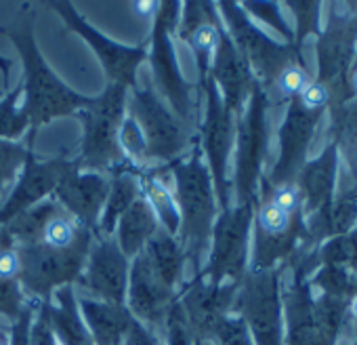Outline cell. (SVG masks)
Wrapping results in <instances>:
<instances>
[{
	"instance_id": "cell-1",
	"label": "cell",
	"mask_w": 357,
	"mask_h": 345,
	"mask_svg": "<svg viewBox=\"0 0 357 345\" xmlns=\"http://www.w3.org/2000/svg\"><path fill=\"white\" fill-rule=\"evenodd\" d=\"M28 5L22 9L13 26L5 28L7 36L13 41L15 49L22 55L26 85H24V112L30 120V143L36 137V131L49 124L55 118L80 114L93 101L63 85L57 74L45 61L36 38H34V15L28 13Z\"/></svg>"
},
{
	"instance_id": "cell-2",
	"label": "cell",
	"mask_w": 357,
	"mask_h": 345,
	"mask_svg": "<svg viewBox=\"0 0 357 345\" xmlns=\"http://www.w3.org/2000/svg\"><path fill=\"white\" fill-rule=\"evenodd\" d=\"M168 172L174 182V200L178 215H181L176 240L198 276L202 272V261L208 253L213 230L219 217L215 184L200 147H194L190 158L183 156L181 160L172 162Z\"/></svg>"
},
{
	"instance_id": "cell-3",
	"label": "cell",
	"mask_w": 357,
	"mask_h": 345,
	"mask_svg": "<svg viewBox=\"0 0 357 345\" xmlns=\"http://www.w3.org/2000/svg\"><path fill=\"white\" fill-rule=\"evenodd\" d=\"M330 93L315 78L294 99L286 103V114L278 133V160L263 182L269 188L294 184L307 162L321 118L328 114Z\"/></svg>"
},
{
	"instance_id": "cell-4",
	"label": "cell",
	"mask_w": 357,
	"mask_h": 345,
	"mask_svg": "<svg viewBox=\"0 0 357 345\" xmlns=\"http://www.w3.org/2000/svg\"><path fill=\"white\" fill-rule=\"evenodd\" d=\"M128 91L130 87L109 82L107 89L99 97H93L91 105L78 114L84 126V135L82 154L76 162L82 170L114 172L116 168L126 164L118 135L126 116Z\"/></svg>"
},
{
	"instance_id": "cell-5",
	"label": "cell",
	"mask_w": 357,
	"mask_h": 345,
	"mask_svg": "<svg viewBox=\"0 0 357 345\" xmlns=\"http://www.w3.org/2000/svg\"><path fill=\"white\" fill-rule=\"evenodd\" d=\"M126 114L139 124L145 139L147 170L151 164L181 160L190 147V126L178 118L158 95L151 85L130 87L126 97Z\"/></svg>"
},
{
	"instance_id": "cell-6",
	"label": "cell",
	"mask_w": 357,
	"mask_h": 345,
	"mask_svg": "<svg viewBox=\"0 0 357 345\" xmlns=\"http://www.w3.org/2000/svg\"><path fill=\"white\" fill-rule=\"evenodd\" d=\"M95 234L80 228L76 240L66 249H53L45 242L15 247L20 255V284L43 301H51L61 286H72L82 276Z\"/></svg>"
},
{
	"instance_id": "cell-7",
	"label": "cell",
	"mask_w": 357,
	"mask_h": 345,
	"mask_svg": "<svg viewBox=\"0 0 357 345\" xmlns=\"http://www.w3.org/2000/svg\"><path fill=\"white\" fill-rule=\"evenodd\" d=\"M217 11L229 38L263 91H267L288 66L305 64L301 51H296L292 45L273 41L269 34L257 28L238 3H219Z\"/></svg>"
},
{
	"instance_id": "cell-8",
	"label": "cell",
	"mask_w": 357,
	"mask_h": 345,
	"mask_svg": "<svg viewBox=\"0 0 357 345\" xmlns=\"http://www.w3.org/2000/svg\"><path fill=\"white\" fill-rule=\"evenodd\" d=\"M178 15H181L178 3H160L153 17V30L147 38V57L151 66V78L155 82L153 89L164 103L188 124L194 118V101L172 45V32L176 30Z\"/></svg>"
},
{
	"instance_id": "cell-9",
	"label": "cell",
	"mask_w": 357,
	"mask_h": 345,
	"mask_svg": "<svg viewBox=\"0 0 357 345\" xmlns=\"http://www.w3.org/2000/svg\"><path fill=\"white\" fill-rule=\"evenodd\" d=\"M357 55V7H342L330 3V13L326 28L315 41L317 76L315 80L324 85L330 93V103L351 101V93L344 78Z\"/></svg>"
},
{
	"instance_id": "cell-10",
	"label": "cell",
	"mask_w": 357,
	"mask_h": 345,
	"mask_svg": "<svg viewBox=\"0 0 357 345\" xmlns=\"http://www.w3.org/2000/svg\"><path fill=\"white\" fill-rule=\"evenodd\" d=\"M269 101L265 91L255 85L240 118L236 131V172H234V190L236 205L257 203L259 186L263 179V164L267 158L269 124H267Z\"/></svg>"
},
{
	"instance_id": "cell-11",
	"label": "cell",
	"mask_w": 357,
	"mask_h": 345,
	"mask_svg": "<svg viewBox=\"0 0 357 345\" xmlns=\"http://www.w3.org/2000/svg\"><path fill=\"white\" fill-rule=\"evenodd\" d=\"M257 203H244L221 211L217 217L208 261L200 272L213 284H240L248 272V247Z\"/></svg>"
},
{
	"instance_id": "cell-12",
	"label": "cell",
	"mask_w": 357,
	"mask_h": 345,
	"mask_svg": "<svg viewBox=\"0 0 357 345\" xmlns=\"http://www.w3.org/2000/svg\"><path fill=\"white\" fill-rule=\"evenodd\" d=\"M234 307L255 345H284L282 270H248Z\"/></svg>"
},
{
	"instance_id": "cell-13",
	"label": "cell",
	"mask_w": 357,
	"mask_h": 345,
	"mask_svg": "<svg viewBox=\"0 0 357 345\" xmlns=\"http://www.w3.org/2000/svg\"><path fill=\"white\" fill-rule=\"evenodd\" d=\"M206 112L202 120V135H200V149L206 158V166L211 170V177L215 184V194L221 211L229 209V179H227V168H229V156L236 147V131H238V118L231 114L215 82L206 76L200 80Z\"/></svg>"
},
{
	"instance_id": "cell-14",
	"label": "cell",
	"mask_w": 357,
	"mask_h": 345,
	"mask_svg": "<svg viewBox=\"0 0 357 345\" xmlns=\"http://www.w3.org/2000/svg\"><path fill=\"white\" fill-rule=\"evenodd\" d=\"M51 9H55L63 22L78 32L97 53L107 80L112 85H124V87H135L137 85V70L141 66V61L147 57V41L141 43L139 47H124L118 45L114 41H109L105 34H101L99 30H95L78 11L72 3H66V0H51Z\"/></svg>"
},
{
	"instance_id": "cell-15",
	"label": "cell",
	"mask_w": 357,
	"mask_h": 345,
	"mask_svg": "<svg viewBox=\"0 0 357 345\" xmlns=\"http://www.w3.org/2000/svg\"><path fill=\"white\" fill-rule=\"evenodd\" d=\"M78 166V162H70L63 158L55 160H38L32 149L26 158V164L9 194V198L0 207V228L9 223L20 213L53 198L59 184Z\"/></svg>"
},
{
	"instance_id": "cell-16",
	"label": "cell",
	"mask_w": 357,
	"mask_h": 345,
	"mask_svg": "<svg viewBox=\"0 0 357 345\" xmlns=\"http://www.w3.org/2000/svg\"><path fill=\"white\" fill-rule=\"evenodd\" d=\"M240 284H213L198 274L183 291L181 305L196 341H215L217 328L236 305Z\"/></svg>"
},
{
	"instance_id": "cell-17",
	"label": "cell",
	"mask_w": 357,
	"mask_h": 345,
	"mask_svg": "<svg viewBox=\"0 0 357 345\" xmlns=\"http://www.w3.org/2000/svg\"><path fill=\"white\" fill-rule=\"evenodd\" d=\"M130 259L120 251L114 236H95L80 284L95 297L107 303L124 305L128 291Z\"/></svg>"
},
{
	"instance_id": "cell-18",
	"label": "cell",
	"mask_w": 357,
	"mask_h": 345,
	"mask_svg": "<svg viewBox=\"0 0 357 345\" xmlns=\"http://www.w3.org/2000/svg\"><path fill=\"white\" fill-rule=\"evenodd\" d=\"M311 272L305 257L294 263V276L288 291L282 295L286 316V343L288 345H336V341L324 330L317 311L315 297L311 293L307 274Z\"/></svg>"
},
{
	"instance_id": "cell-19",
	"label": "cell",
	"mask_w": 357,
	"mask_h": 345,
	"mask_svg": "<svg viewBox=\"0 0 357 345\" xmlns=\"http://www.w3.org/2000/svg\"><path fill=\"white\" fill-rule=\"evenodd\" d=\"M126 299L130 316L137 322L151 326L166 322L168 311L174 305V288L160 278L145 251L130 259Z\"/></svg>"
},
{
	"instance_id": "cell-20",
	"label": "cell",
	"mask_w": 357,
	"mask_h": 345,
	"mask_svg": "<svg viewBox=\"0 0 357 345\" xmlns=\"http://www.w3.org/2000/svg\"><path fill=\"white\" fill-rule=\"evenodd\" d=\"M109 192V177L105 172L82 170L76 166L59 184L53 198L55 203L80 226L95 234Z\"/></svg>"
},
{
	"instance_id": "cell-21",
	"label": "cell",
	"mask_w": 357,
	"mask_h": 345,
	"mask_svg": "<svg viewBox=\"0 0 357 345\" xmlns=\"http://www.w3.org/2000/svg\"><path fill=\"white\" fill-rule=\"evenodd\" d=\"M208 78L215 82L225 108L231 114H236V118H240L257 80H255L250 68L246 66L244 57L236 49L234 41L229 38L225 26H223L217 51H215L213 61H211Z\"/></svg>"
},
{
	"instance_id": "cell-22",
	"label": "cell",
	"mask_w": 357,
	"mask_h": 345,
	"mask_svg": "<svg viewBox=\"0 0 357 345\" xmlns=\"http://www.w3.org/2000/svg\"><path fill=\"white\" fill-rule=\"evenodd\" d=\"M338 149L330 141L313 160H307L296 177V188L303 200V215L313 217L328 211L338 182Z\"/></svg>"
},
{
	"instance_id": "cell-23",
	"label": "cell",
	"mask_w": 357,
	"mask_h": 345,
	"mask_svg": "<svg viewBox=\"0 0 357 345\" xmlns=\"http://www.w3.org/2000/svg\"><path fill=\"white\" fill-rule=\"evenodd\" d=\"M78 309L89 328L93 345H120L135 320L126 305L107 303L95 297H82Z\"/></svg>"
},
{
	"instance_id": "cell-24",
	"label": "cell",
	"mask_w": 357,
	"mask_h": 345,
	"mask_svg": "<svg viewBox=\"0 0 357 345\" xmlns=\"http://www.w3.org/2000/svg\"><path fill=\"white\" fill-rule=\"evenodd\" d=\"M141 170L130 162L116 168L109 177V192L107 200L95 230V236H114L118 219L126 213V209L141 196Z\"/></svg>"
},
{
	"instance_id": "cell-25",
	"label": "cell",
	"mask_w": 357,
	"mask_h": 345,
	"mask_svg": "<svg viewBox=\"0 0 357 345\" xmlns=\"http://www.w3.org/2000/svg\"><path fill=\"white\" fill-rule=\"evenodd\" d=\"M160 230V223L147 205L143 196H139L126 213L118 219L114 238L120 247V251L126 255V259H135L139 253L145 251L147 242L153 238V234Z\"/></svg>"
},
{
	"instance_id": "cell-26",
	"label": "cell",
	"mask_w": 357,
	"mask_h": 345,
	"mask_svg": "<svg viewBox=\"0 0 357 345\" xmlns=\"http://www.w3.org/2000/svg\"><path fill=\"white\" fill-rule=\"evenodd\" d=\"M55 303L47 301L53 330L61 345H93L89 328L78 309V301L72 286H61L53 293Z\"/></svg>"
},
{
	"instance_id": "cell-27",
	"label": "cell",
	"mask_w": 357,
	"mask_h": 345,
	"mask_svg": "<svg viewBox=\"0 0 357 345\" xmlns=\"http://www.w3.org/2000/svg\"><path fill=\"white\" fill-rule=\"evenodd\" d=\"M63 209L55 203V198H49L17 217H13L9 223L0 228V247H26L43 242V232L47 223L59 215Z\"/></svg>"
},
{
	"instance_id": "cell-28",
	"label": "cell",
	"mask_w": 357,
	"mask_h": 345,
	"mask_svg": "<svg viewBox=\"0 0 357 345\" xmlns=\"http://www.w3.org/2000/svg\"><path fill=\"white\" fill-rule=\"evenodd\" d=\"M330 112V135L332 143L338 149V156L344 158L349 168V179L357 177V99L344 103L328 105Z\"/></svg>"
},
{
	"instance_id": "cell-29",
	"label": "cell",
	"mask_w": 357,
	"mask_h": 345,
	"mask_svg": "<svg viewBox=\"0 0 357 345\" xmlns=\"http://www.w3.org/2000/svg\"><path fill=\"white\" fill-rule=\"evenodd\" d=\"M139 182H141V196L151 207L160 228L166 234L176 238L178 228H181V215H178L174 194L168 190L166 182L160 177V172H155V170H141Z\"/></svg>"
},
{
	"instance_id": "cell-30",
	"label": "cell",
	"mask_w": 357,
	"mask_h": 345,
	"mask_svg": "<svg viewBox=\"0 0 357 345\" xmlns=\"http://www.w3.org/2000/svg\"><path fill=\"white\" fill-rule=\"evenodd\" d=\"M145 253H147L151 265L155 267V272L160 274V278L170 288H174L178 284V280H181L185 265H188L185 253H183L181 244H178V240L160 228L153 234V238L147 242Z\"/></svg>"
},
{
	"instance_id": "cell-31",
	"label": "cell",
	"mask_w": 357,
	"mask_h": 345,
	"mask_svg": "<svg viewBox=\"0 0 357 345\" xmlns=\"http://www.w3.org/2000/svg\"><path fill=\"white\" fill-rule=\"evenodd\" d=\"M221 32H223L221 15L217 11V5H211L208 15L198 26H194L192 30H188L185 34L178 36L183 43L190 45V49H192V53L196 57L198 72H200V80L206 78L208 72H211V61H213V55L217 51Z\"/></svg>"
},
{
	"instance_id": "cell-32",
	"label": "cell",
	"mask_w": 357,
	"mask_h": 345,
	"mask_svg": "<svg viewBox=\"0 0 357 345\" xmlns=\"http://www.w3.org/2000/svg\"><path fill=\"white\" fill-rule=\"evenodd\" d=\"M309 286H317L321 295L353 301L357 297V263L355 265H317Z\"/></svg>"
},
{
	"instance_id": "cell-33",
	"label": "cell",
	"mask_w": 357,
	"mask_h": 345,
	"mask_svg": "<svg viewBox=\"0 0 357 345\" xmlns=\"http://www.w3.org/2000/svg\"><path fill=\"white\" fill-rule=\"evenodd\" d=\"M24 95V85L9 91L0 101V139L17 141L26 131H30V120L20 108V97Z\"/></svg>"
},
{
	"instance_id": "cell-34",
	"label": "cell",
	"mask_w": 357,
	"mask_h": 345,
	"mask_svg": "<svg viewBox=\"0 0 357 345\" xmlns=\"http://www.w3.org/2000/svg\"><path fill=\"white\" fill-rule=\"evenodd\" d=\"M311 74L307 70L305 64H292L288 66L278 78L275 82L265 91L269 105L271 103H288L290 99L298 97L309 85H311Z\"/></svg>"
},
{
	"instance_id": "cell-35",
	"label": "cell",
	"mask_w": 357,
	"mask_h": 345,
	"mask_svg": "<svg viewBox=\"0 0 357 345\" xmlns=\"http://www.w3.org/2000/svg\"><path fill=\"white\" fill-rule=\"evenodd\" d=\"M282 7H286L292 15H294V20H296V32L292 34L294 36V41H292V47L296 49V51H301L303 53V47H305V41L309 38V36H319V13H321V3H317V0H309V3H303V0H296V3H284Z\"/></svg>"
},
{
	"instance_id": "cell-36",
	"label": "cell",
	"mask_w": 357,
	"mask_h": 345,
	"mask_svg": "<svg viewBox=\"0 0 357 345\" xmlns=\"http://www.w3.org/2000/svg\"><path fill=\"white\" fill-rule=\"evenodd\" d=\"M28 154L30 147H26L22 141L0 139V198L11 186H15Z\"/></svg>"
},
{
	"instance_id": "cell-37",
	"label": "cell",
	"mask_w": 357,
	"mask_h": 345,
	"mask_svg": "<svg viewBox=\"0 0 357 345\" xmlns=\"http://www.w3.org/2000/svg\"><path fill=\"white\" fill-rule=\"evenodd\" d=\"M244 9V13L252 20H261L263 24H267L271 30H275L278 34H282V38L286 41V45H292L294 36H292V30L288 28L284 15H282V5L278 3H261V0H255V3H244L240 5Z\"/></svg>"
},
{
	"instance_id": "cell-38",
	"label": "cell",
	"mask_w": 357,
	"mask_h": 345,
	"mask_svg": "<svg viewBox=\"0 0 357 345\" xmlns=\"http://www.w3.org/2000/svg\"><path fill=\"white\" fill-rule=\"evenodd\" d=\"M78 232H80V226L66 211H61L47 223L43 232V242L53 249H66L76 240Z\"/></svg>"
},
{
	"instance_id": "cell-39",
	"label": "cell",
	"mask_w": 357,
	"mask_h": 345,
	"mask_svg": "<svg viewBox=\"0 0 357 345\" xmlns=\"http://www.w3.org/2000/svg\"><path fill=\"white\" fill-rule=\"evenodd\" d=\"M215 341L219 345H255L244 320L238 314H229L223 318V322L217 328Z\"/></svg>"
},
{
	"instance_id": "cell-40",
	"label": "cell",
	"mask_w": 357,
	"mask_h": 345,
	"mask_svg": "<svg viewBox=\"0 0 357 345\" xmlns=\"http://www.w3.org/2000/svg\"><path fill=\"white\" fill-rule=\"evenodd\" d=\"M26 297L20 280H0V316L9 320H17L22 309L26 307Z\"/></svg>"
},
{
	"instance_id": "cell-41",
	"label": "cell",
	"mask_w": 357,
	"mask_h": 345,
	"mask_svg": "<svg viewBox=\"0 0 357 345\" xmlns=\"http://www.w3.org/2000/svg\"><path fill=\"white\" fill-rule=\"evenodd\" d=\"M166 324H168V345H196V339L188 326V320L178 301H174V305L170 307Z\"/></svg>"
},
{
	"instance_id": "cell-42",
	"label": "cell",
	"mask_w": 357,
	"mask_h": 345,
	"mask_svg": "<svg viewBox=\"0 0 357 345\" xmlns=\"http://www.w3.org/2000/svg\"><path fill=\"white\" fill-rule=\"evenodd\" d=\"M30 345H59V339L53 330L51 318H49V307L47 301L40 303L36 320H32L30 328Z\"/></svg>"
},
{
	"instance_id": "cell-43",
	"label": "cell",
	"mask_w": 357,
	"mask_h": 345,
	"mask_svg": "<svg viewBox=\"0 0 357 345\" xmlns=\"http://www.w3.org/2000/svg\"><path fill=\"white\" fill-rule=\"evenodd\" d=\"M34 303H26V307L22 309V314L15 320L13 326V341L11 345H30V328H32V316H34Z\"/></svg>"
},
{
	"instance_id": "cell-44",
	"label": "cell",
	"mask_w": 357,
	"mask_h": 345,
	"mask_svg": "<svg viewBox=\"0 0 357 345\" xmlns=\"http://www.w3.org/2000/svg\"><path fill=\"white\" fill-rule=\"evenodd\" d=\"M20 255L15 247H0V280H17Z\"/></svg>"
},
{
	"instance_id": "cell-45",
	"label": "cell",
	"mask_w": 357,
	"mask_h": 345,
	"mask_svg": "<svg viewBox=\"0 0 357 345\" xmlns=\"http://www.w3.org/2000/svg\"><path fill=\"white\" fill-rule=\"evenodd\" d=\"M122 345H160V343L145 324L132 320L126 335H124V339H122Z\"/></svg>"
},
{
	"instance_id": "cell-46",
	"label": "cell",
	"mask_w": 357,
	"mask_h": 345,
	"mask_svg": "<svg viewBox=\"0 0 357 345\" xmlns=\"http://www.w3.org/2000/svg\"><path fill=\"white\" fill-rule=\"evenodd\" d=\"M344 85H347L351 97L357 99V55H355L353 66H351V70H349V74H347V78H344Z\"/></svg>"
},
{
	"instance_id": "cell-47",
	"label": "cell",
	"mask_w": 357,
	"mask_h": 345,
	"mask_svg": "<svg viewBox=\"0 0 357 345\" xmlns=\"http://www.w3.org/2000/svg\"><path fill=\"white\" fill-rule=\"evenodd\" d=\"M158 7H160V3H137L132 9H135L137 13H141L143 17H155Z\"/></svg>"
},
{
	"instance_id": "cell-48",
	"label": "cell",
	"mask_w": 357,
	"mask_h": 345,
	"mask_svg": "<svg viewBox=\"0 0 357 345\" xmlns=\"http://www.w3.org/2000/svg\"><path fill=\"white\" fill-rule=\"evenodd\" d=\"M349 318L353 320V324L357 326V297L349 303Z\"/></svg>"
},
{
	"instance_id": "cell-49",
	"label": "cell",
	"mask_w": 357,
	"mask_h": 345,
	"mask_svg": "<svg viewBox=\"0 0 357 345\" xmlns=\"http://www.w3.org/2000/svg\"><path fill=\"white\" fill-rule=\"evenodd\" d=\"M196 345H219L217 341H196Z\"/></svg>"
},
{
	"instance_id": "cell-50",
	"label": "cell",
	"mask_w": 357,
	"mask_h": 345,
	"mask_svg": "<svg viewBox=\"0 0 357 345\" xmlns=\"http://www.w3.org/2000/svg\"><path fill=\"white\" fill-rule=\"evenodd\" d=\"M351 184H353V190H355V194H357V177H355V179H351Z\"/></svg>"
},
{
	"instance_id": "cell-51",
	"label": "cell",
	"mask_w": 357,
	"mask_h": 345,
	"mask_svg": "<svg viewBox=\"0 0 357 345\" xmlns=\"http://www.w3.org/2000/svg\"><path fill=\"white\" fill-rule=\"evenodd\" d=\"M0 345H9V343H7L5 339H0Z\"/></svg>"
},
{
	"instance_id": "cell-52",
	"label": "cell",
	"mask_w": 357,
	"mask_h": 345,
	"mask_svg": "<svg viewBox=\"0 0 357 345\" xmlns=\"http://www.w3.org/2000/svg\"><path fill=\"white\" fill-rule=\"evenodd\" d=\"M353 345H357V337H355V343H353Z\"/></svg>"
},
{
	"instance_id": "cell-53",
	"label": "cell",
	"mask_w": 357,
	"mask_h": 345,
	"mask_svg": "<svg viewBox=\"0 0 357 345\" xmlns=\"http://www.w3.org/2000/svg\"><path fill=\"white\" fill-rule=\"evenodd\" d=\"M59 345H61V343H59Z\"/></svg>"
}]
</instances>
